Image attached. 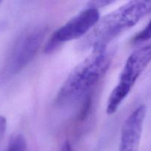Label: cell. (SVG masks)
Returning <instances> with one entry per match:
<instances>
[{"mask_svg": "<svg viewBox=\"0 0 151 151\" xmlns=\"http://www.w3.org/2000/svg\"><path fill=\"white\" fill-rule=\"evenodd\" d=\"M111 60V53L107 47L92 50L89 55L72 71L64 81L56 96V103L68 104L87 97L104 78Z\"/></svg>", "mask_w": 151, "mask_h": 151, "instance_id": "cell-1", "label": "cell"}, {"mask_svg": "<svg viewBox=\"0 0 151 151\" xmlns=\"http://www.w3.org/2000/svg\"><path fill=\"white\" fill-rule=\"evenodd\" d=\"M151 12V1L135 0L127 2L99 20L83 38L81 49L107 47L111 41L126 29L135 26Z\"/></svg>", "mask_w": 151, "mask_h": 151, "instance_id": "cell-2", "label": "cell"}, {"mask_svg": "<svg viewBox=\"0 0 151 151\" xmlns=\"http://www.w3.org/2000/svg\"><path fill=\"white\" fill-rule=\"evenodd\" d=\"M151 62V41L134 50L127 59L118 83L109 97L108 114H113L132 90L136 82Z\"/></svg>", "mask_w": 151, "mask_h": 151, "instance_id": "cell-3", "label": "cell"}, {"mask_svg": "<svg viewBox=\"0 0 151 151\" xmlns=\"http://www.w3.org/2000/svg\"><path fill=\"white\" fill-rule=\"evenodd\" d=\"M99 20V10L87 7L55 31L44 47V52L50 53L64 43L81 38L91 30Z\"/></svg>", "mask_w": 151, "mask_h": 151, "instance_id": "cell-4", "label": "cell"}, {"mask_svg": "<svg viewBox=\"0 0 151 151\" xmlns=\"http://www.w3.org/2000/svg\"><path fill=\"white\" fill-rule=\"evenodd\" d=\"M46 33V27L41 26L24 32L10 51L5 64V73L16 74L27 66L38 52Z\"/></svg>", "mask_w": 151, "mask_h": 151, "instance_id": "cell-5", "label": "cell"}, {"mask_svg": "<svg viewBox=\"0 0 151 151\" xmlns=\"http://www.w3.org/2000/svg\"><path fill=\"white\" fill-rule=\"evenodd\" d=\"M146 116V106L140 105L126 118L121 131L119 151H138Z\"/></svg>", "mask_w": 151, "mask_h": 151, "instance_id": "cell-6", "label": "cell"}, {"mask_svg": "<svg viewBox=\"0 0 151 151\" xmlns=\"http://www.w3.org/2000/svg\"><path fill=\"white\" fill-rule=\"evenodd\" d=\"M27 141L22 134H16L10 138L4 151H26Z\"/></svg>", "mask_w": 151, "mask_h": 151, "instance_id": "cell-7", "label": "cell"}, {"mask_svg": "<svg viewBox=\"0 0 151 151\" xmlns=\"http://www.w3.org/2000/svg\"><path fill=\"white\" fill-rule=\"evenodd\" d=\"M151 41V19L147 26L139 33H137L133 38V43L134 44H140V43L146 42Z\"/></svg>", "mask_w": 151, "mask_h": 151, "instance_id": "cell-8", "label": "cell"}, {"mask_svg": "<svg viewBox=\"0 0 151 151\" xmlns=\"http://www.w3.org/2000/svg\"><path fill=\"white\" fill-rule=\"evenodd\" d=\"M113 1H108V0H100V1H92L88 3V7H92L98 10L99 7H103L109 4H112Z\"/></svg>", "mask_w": 151, "mask_h": 151, "instance_id": "cell-9", "label": "cell"}, {"mask_svg": "<svg viewBox=\"0 0 151 151\" xmlns=\"http://www.w3.org/2000/svg\"><path fill=\"white\" fill-rule=\"evenodd\" d=\"M7 128V119L4 116H0V141L4 137Z\"/></svg>", "mask_w": 151, "mask_h": 151, "instance_id": "cell-10", "label": "cell"}, {"mask_svg": "<svg viewBox=\"0 0 151 151\" xmlns=\"http://www.w3.org/2000/svg\"><path fill=\"white\" fill-rule=\"evenodd\" d=\"M60 151H74V150L72 149L70 143H69V142L66 141L63 144V145H62Z\"/></svg>", "mask_w": 151, "mask_h": 151, "instance_id": "cell-11", "label": "cell"}, {"mask_svg": "<svg viewBox=\"0 0 151 151\" xmlns=\"http://www.w3.org/2000/svg\"><path fill=\"white\" fill-rule=\"evenodd\" d=\"M0 3H1V1H0Z\"/></svg>", "mask_w": 151, "mask_h": 151, "instance_id": "cell-12", "label": "cell"}]
</instances>
